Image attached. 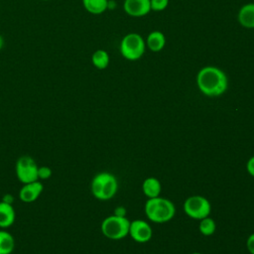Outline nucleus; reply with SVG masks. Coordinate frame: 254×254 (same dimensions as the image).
<instances>
[{
    "instance_id": "obj_5",
    "label": "nucleus",
    "mask_w": 254,
    "mask_h": 254,
    "mask_svg": "<svg viewBox=\"0 0 254 254\" xmlns=\"http://www.w3.org/2000/svg\"><path fill=\"white\" fill-rule=\"evenodd\" d=\"M101 232L102 234L113 240H118L129 235L130 221L126 216H118L112 214L107 216L101 222Z\"/></svg>"
},
{
    "instance_id": "obj_8",
    "label": "nucleus",
    "mask_w": 254,
    "mask_h": 254,
    "mask_svg": "<svg viewBox=\"0 0 254 254\" xmlns=\"http://www.w3.org/2000/svg\"><path fill=\"white\" fill-rule=\"evenodd\" d=\"M152 228L149 225L148 222L136 219L130 222V228H129V235L139 243H145L148 242L152 238Z\"/></svg>"
},
{
    "instance_id": "obj_24",
    "label": "nucleus",
    "mask_w": 254,
    "mask_h": 254,
    "mask_svg": "<svg viewBox=\"0 0 254 254\" xmlns=\"http://www.w3.org/2000/svg\"><path fill=\"white\" fill-rule=\"evenodd\" d=\"M125 213H126V210H125V208L123 206L116 207L115 210H114V214L118 215V216H125Z\"/></svg>"
},
{
    "instance_id": "obj_2",
    "label": "nucleus",
    "mask_w": 254,
    "mask_h": 254,
    "mask_svg": "<svg viewBox=\"0 0 254 254\" xmlns=\"http://www.w3.org/2000/svg\"><path fill=\"white\" fill-rule=\"evenodd\" d=\"M176 212L174 203L163 197L149 198L145 204V213L147 217L156 223L170 221Z\"/></svg>"
},
{
    "instance_id": "obj_21",
    "label": "nucleus",
    "mask_w": 254,
    "mask_h": 254,
    "mask_svg": "<svg viewBox=\"0 0 254 254\" xmlns=\"http://www.w3.org/2000/svg\"><path fill=\"white\" fill-rule=\"evenodd\" d=\"M246 245H247L248 251H249L251 254H254V233H252V234L248 237L247 242H246Z\"/></svg>"
},
{
    "instance_id": "obj_9",
    "label": "nucleus",
    "mask_w": 254,
    "mask_h": 254,
    "mask_svg": "<svg viewBox=\"0 0 254 254\" xmlns=\"http://www.w3.org/2000/svg\"><path fill=\"white\" fill-rule=\"evenodd\" d=\"M123 9L131 17H143L151 11L150 0H124Z\"/></svg>"
},
{
    "instance_id": "obj_1",
    "label": "nucleus",
    "mask_w": 254,
    "mask_h": 254,
    "mask_svg": "<svg viewBox=\"0 0 254 254\" xmlns=\"http://www.w3.org/2000/svg\"><path fill=\"white\" fill-rule=\"evenodd\" d=\"M196 84L200 92L204 95L219 96L226 91L228 79L225 72L219 67L206 65L198 70Z\"/></svg>"
},
{
    "instance_id": "obj_10",
    "label": "nucleus",
    "mask_w": 254,
    "mask_h": 254,
    "mask_svg": "<svg viewBox=\"0 0 254 254\" xmlns=\"http://www.w3.org/2000/svg\"><path fill=\"white\" fill-rule=\"evenodd\" d=\"M44 187L40 181H35L28 184H23V187L19 190V198L23 202H33L43 192Z\"/></svg>"
},
{
    "instance_id": "obj_23",
    "label": "nucleus",
    "mask_w": 254,
    "mask_h": 254,
    "mask_svg": "<svg viewBox=\"0 0 254 254\" xmlns=\"http://www.w3.org/2000/svg\"><path fill=\"white\" fill-rule=\"evenodd\" d=\"M14 199H15V197H14L11 193H6V194H4V196L2 197V201L7 202V203H10V204L13 203Z\"/></svg>"
},
{
    "instance_id": "obj_19",
    "label": "nucleus",
    "mask_w": 254,
    "mask_h": 254,
    "mask_svg": "<svg viewBox=\"0 0 254 254\" xmlns=\"http://www.w3.org/2000/svg\"><path fill=\"white\" fill-rule=\"evenodd\" d=\"M169 5V0H150L151 11L160 12L165 10Z\"/></svg>"
},
{
    "instance_id": "obj_18",
    "label": "nucleus",
    "mask_w": 254,
    "mask_h": 254,
    "mask_svg": "<svg viewBox=\"0 0 254 254\" xmlns=\"http://www.w3.org/2000/svg\"><path fill=\"white\" fill-rule=\"evenodd\" d=\"M215 227H216V225H215L214 220L212 218H210L209 216L200 219L199 226H198L200 233L204 236L212 235L215 231Z\"/></svg>"
},
{
    "instance_id": "obj_6",
    "label": "nucleus",
    "mask_w": 254,
    "mask_h": 254,
    "mask_svg": "<svg viewBox=\"0 0 254 254\" xmlns=\"http://www.w3.org/2000/svg\"><path fill=\"white\" fill-rule=\"evenodd\" d=\"M185 212L191 218L200 220L209 216L211 205L210 202L201 195H192L184 202Z\"/></svg>"
},
{
    "instance_id": "obj_11",
    "label": "nucleus",
    "mask_w": 254,
    "mask_h": 254,
    "mask_svg": "<svg viewBox=\"0 0 254 254\" xmlns=\"http://www.w3.org/2000/svg\"><path fill=\"white\" fill-rule=\"evenodd\" d=\"M238 23L247 29H254V3L243 5L237 15Z\"/></svg>"
},
{
    "instance_id": "obj_13",
    "label": "nucleus",
    "mask_w": 254,
    "mask_h": 254,
    "mask_svg": "<svg viewBox=\"0 0 254 254\" xmlns=\"http://www.w3.org/2000/svg\"><path fill=\"white\" fill-rule=\"evenodd\" d=\"M16 218V213L12 204L0 201V228L6 229L10 227Z\"/></svg>"
},
{
    "instance_id": "obj_22",
    "label": "nucleus",
    "mask_w": 254,
    "mask_h": 254,
    "mask_svg": "<svg viewBox=\"0 0 254 254\" xmlns=\"http://www.w3.org/2000/svg\"><path fill=\"white\" fill-rule=\"evenodd\" d=\"M246 169H247V172H248L252 177H254V156H252V157L248 160V162H247V164H246Z\"/></svg>"
},
{
    "instance_id": "obj_7",
    "label": "nucleus",
    "mask_w": 254,
    "mask_h": 254,
    "mask_svg": "<svg viewBox=\"0 0 254 254\" xmlns=\"http://www.w3.org/2000/svg\"><path fill=\"white\" fill-rule=\"evenodd\" d=\"M38 168L39 166L31 156L24 155L16 162V176L22 184L40 181L38 179Z\"/></svg>"
},
{
    "instance_id": "obj_14",
    "label": "nucleus",
    "mask_w": 254,
    "mask_h": 254,
    "mask_svg": "<svg viewBox=\"0 0 254 254\" xmlns=\"http://www.w3.org/2000/svg\"><path fill=\"white\" fill-rule=\"evenodd\" d=\"M142 189H143V192L144 194L149 197V198H154V197H158L161 193L162 190V187H161V183L159 182L158 179L150 177L147 178L142 185Z\"/></svg>"
},
{
    "instance_id": "obj_20",
    "label": "nucleus",
    "mask_w": 254,
    "mask_h": 254,
    "mask_svg": "<svg viewBox=\"0 0 254 254\" xmlns=\"http://www.w3.org/2000/svg\"><path fill=\"white\" fill-rule=\"evenodd\" d=\"M52 177V169L48 166H40L38 168V179L41 180H48Z\"/></svg>"
},
{
    "instance_id": "obj_26",
    "label": "nucleus",
    "mask_w": 254,
    "mask_h": 254,
    "mask_svg": "<svg viewBox=\"0 0 254 254\" xmlns=\"http://www.w3.org/2000/svg\"><path fill=\"white\" fill-rule=\"evenodd\" d=\"M192 254H201V253H198V252H194V253H192Z\"/></svg>"
},
{
    "instance_id": "obj_3",
    "label": "nucleus",
    "mask_w": 254,
    "mask_h": 254,
    "mask_svg": "<svg viewBox=\"0 0 254 254\" xmlns=\"http://www.w3.org/2000/svg\"><path fill=\"white\" fill-rule=\"evenodd\" d=\"M91 192L94 197L100 200L112 198L118 189L116 178L107 172H101L94 176L91 181Z\"/></svg>"
},
{
    "instance_id": "obj_17",
    "label": "nucleus",
    "mask_w": 254,
    "mask_h": 254,
    "mask_svg": "<svg viewBox=\"0 0 254 254\" xmlns=\"http://www.w3.org/2000/svg\"><path fill=\"white\" fill-rule=\"evenodd\" d=\"M91 63L97 69H105L110 63L109 54L105 50L98 49L92 54Z\"/></svg>"
},
{
    "instance_id": "obj_4",
    "label": "nucleus",
    "mask_w": 254,
    "mask_h": 254,
    "mask_svg": "<svg viewBox=\"0 0 254 254\" xmlns=\"http://www.w3.org/2000/svg\"><path fill=\"white\" fill-rule=\"evenodd\" d=\"M146 50V42L138 33H129L125 35L119 45L121 56L131 62L141 59Z\"/></svg>"
},
{
    "instance_id": "obj_25",
    "label": "nucleus",
    "mask_w": 254,
    "mask_h": 254,
    "mask_svg": "<svg viewBox=\"0 0 254 254\" xmlns=\"http://www.w3.org/2000/svg\"><path fill=\"white\" fill-rule=\"evenodd\" d=\"M3 46H4V39H3V37L0 35V50L3 48Z\"/></svg>"
},
{
    "instance_id": "obj_27",
    "label": "nucleus",
    "mask_w": 254,
    "mask_h": 254,
    "mask_svg": "<svg viewBox=\"0 0 254 254\" xmlns=\"http://www.w3.org/2000/svg\"><path fill=\"white\" fill-rule=\"evenodd\" d=\"M42 1H49V0H42Z\"/></svg>"
},
{
    "instance_id": "obj_16",
    "label": "nucleus",
    "mask_w": 254,
    "mask_h": 254,
    "mask_svg": "<svg viewBox=\"0 0 254 254\" xmlns=\"http://www.w3.org/2000/svg\"><path fill=\"white\" fill-rule=\"evenodd\" d=\"M13 235L5 229H0V254H11L15 249Z\"/></svg>"
},
{
    "instance_id": "obj_15",
    "label": "nucleus",
    "mask_w": 254,
    "mask_h": 254,
    "mask_svg": "<svg viewBox=\"0 0 254 254\" xmlns=\"http://www.w3.org/2000/svg\"><path fill=\"white\" fill-rule=\"evenodd\" d=\"M82 5L88 13L100 15L108 9V0H82Z\"/></svg>"
},
{
    "instance_id": "obj_12",
    "label": "nucleus",
    "mask_w": 254,
    "mask_h": 254,
    "mask_svg": "<svg viewBox=\"0 0 254 254\" xmlns=\"http://www.w3.org/2000/svg\"><path fill=\"white\" fill-rule=\"evenodd\" d=\"M145 42H146V47L150 51H152L154 53H158V52H161L165 48L166 37L161 31L156 30V31H152L149 33Z\"/></svg>"
}]
</instances>
